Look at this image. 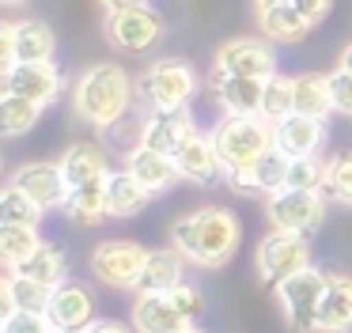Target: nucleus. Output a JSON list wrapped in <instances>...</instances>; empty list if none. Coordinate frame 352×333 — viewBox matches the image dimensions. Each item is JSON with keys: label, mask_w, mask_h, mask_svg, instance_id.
I'll return each instance as SVG.
<instances>
[{"label": "nucleus", "mask_w": 352, "mask_h": 333, "mask_svg": "<svg viewBox=\"0 0 352 333\" xmlns=\"http://www.w3.org/2000/svg\"><path fill=\"white\" fill-rule=\"evenodd\" d=\"M4 4H8V8H16V4H23V0H4Z\"/></svg>", "instance_id": "nucleus-46"}, {"label": "nucleus", "mask_w": 352, "mask_h": 333, "mask_svg": "<svg viewBox=\"0 0 352 333\" xmlns=\"http://www.w3.org/2000/svg\"><path fill=\"white\" fill-rule=\"evenodd\" d=\"M216 151L228 174L250 171L265 151L276 148V125L261 114H228L220 125L212 129Z\"/></svg>", "instance_id": "nucleus-3"}, {"label": "nucleus", "mask_w": 352, "mask_h": 333, "mask_svg": "<svg viewBox=\"0 0 352 333\" xmlns=\"http://www.w3.org/2000/svg\"><path fill=\"white\" fill-rule=\"evenodd\" d=\"M269 224L273 231H288V235H314L326 219V197L318 189H280L269 197L265 204Z\"/></svg>", "instance_id": "nucleus-7"}, {"label": "nucleus", "mask_w": 352, "mask_h": 333, "mask_svg": "<svg viewBox=\"0 0 352 333\" xmlns=\"http://www.w3.org/2000/svg\"><path fill=\"white\" fill-rule=\"evenodd\" d=\"M322 140H326V125H322V118H307V114H288L284 121H276V148H280L288 159L318 155Z\"/></svg>", "instance_id": "nucleus-18"}, {"label": "nucleus", "mask_w": 352, "mask_h": 333, "mask_svg": "<svg viewBox=\"0 0 352 333\" xmlns=\"http://www.w3.org/2000/svg\"><path fill=\"white\" fill-rule=\"evenodd\" d=\"M170 242H175V250L186 261H197L205 269H220L239 250V219L231 208L208 204V208H197L178 219L170 227Z\"/></svg>", "instance_id": "nucleus-1"}, {"label": "nucleus", "mask_w": 352, "mask_h": 333, "mask_svg": "<svg viewBox=\"0 0 352 333\" xmlns=\"http://www.w3.org/2000/svg\"><path fill=\"white\" fill-rule=\"evenodd\" d=\"M72 106H76L80 121L95 129H114L118 121L129 114L133 106V80L122 65H91L84 76L76 80V91H72Z\"/></svg>", "instance_id": "nucleus-2"}, {"label": "nucleus", "mask_w": 352, "mask_h": 333, "mask_svg": "<svg viewBox=\"0 0 352 333\" xmlns=\"http://www.w3.org/2000/svg\"><path fill=\"white\" fill-rule=\"evenodd\" d=\"M8 272L27 277V280H38V284H46V288H57V284H65V277H69V261H65V250L61 246L42 242L27 261H19L16 269H8Z\"/></svg>", "instance_id": "nucleus-25"}, {"label": "nucleus", "mask_w": 352, "mask_h": 333, "mask_svg": "<svg viewBox=\"0 0 352 333\" xmlns=\"http://www.w3.org/2000/svg\"><path fill=\"white\" fill-rule=\"evenodd\" d=\"M102 30H107V42L114 45V50H122V53H148V50H155V45L163 42L167 23H163V15L155 12V8L140 4V8L107 12Z\"/></svg>", "instance_id": "nucleus-6"}, {"label": "nucleus", "mask_w": 352, "mask_h": 333, "mask_svg": "<svg viewBox=\"0 0 352 333\" xmlns=\"http://www.w3.org/2000/svg\"><path fill=\"white\" fill-rule=\"evenodd\" d=\"M254 4H258V12H261V8H276V4H292V0H254Z\"/></svg>", "instance_id": "nucleus-45"}, {"label": "nucleus", "mask_w": 352, "mask_h": 333, "mask_svg": "<svg viewBox=\"0 0 352 333\" xmlns=\"http://www.w3.org/2000/svg\"><path fill=\"white\" fill-rule=\"evenodd\" d=\"M65 216L76 219V224H99L102 216H110L107 204V178L84 182V186H69V197H65Z\"/></svg>", "instance_id": "nucleus-24"}, {"label": "nucleus", "mask_w": 352, "mask_h": 333, "mask_svg": "<svg viewBox=\"0 0 352 333\" xmlns=\"http://www.w3.org/2000/svg\"><path fill=\"white\" fill-rule=\"evenodd\" d=\"M4 91L19 98H31L38 106H50L61 95V72L54 61H19L4 72Z\"/></svg>", "instance_id": "nucleus-11"}, {"label": "nucleus", "mask_w": 352, "mask_h": 333, "mask_svg": "<svg viewBox=\"0 0 352 333\" xmlns=\"http://www.w3.org/2000/svg\"><path fill=\"white\" fill-rule=\"evenodd\" d=\"M54 30L42 19H23L16 23V65L19 61H54Z\"/></svg>", "instance_id": "nucleus-30"}, {"label": "nucleus", "mask_w": 352, "mask_h": 333, "mask_svg": "<svg viewBox=\"0 0 352 333\" xmlns=\"http://www.w3.org/2000/svg\"><path fill=\"white\" fill-rule=\"evenodd\" d=\"M50 295H54V288L38 284V280H27V277H16V272H8L0 299H4V314H12V310H34V314H46Z\"/></svg>", "instance_id": "nucleus-27"}, {"label": "nucleus", "mask_w": 352, "mask_h": 333, "mask_svg": "<svg viewBox=\"0 0 352 333\" xmlns=\"http://www.w3.org/2000/svg\"><path fill=\"white\" fill-rule=\"evenodd\" d=\"M288 114H296V80L292 76H269L265 95H261V118H269L276 125Z\"/></svg>", "instance_id": "nucleus-33"}, {"label": "nucleus", "mask_w": 352, "mask_h": 333, "mask_svg": "<svg viewBox=\"0 0 352 333\" xmlns=\"http://www.w3.org/2000/svg\"><path fill=\"white\" fill-rule=\"evenodd\" d=\"M148 201H152V189H148L133 171H110V174H107V204H110V216L129 219V216H137V212H144Z\"/></svg>", "instance_id": "nucleus-21"}, {"label": "nucleus", "mask_w": 352, "mask_h": 333, "mask_svg": "<svg viewBox=\"0 0 352 333\" xmlns=\"http://www.w3.org/2000/svg\"><path fill=\"white\" fill-rule=\"evenodd\" d=\"M38 246H42V239L34 227H0V261L8 265V269L27 261Z\"/></svg>", "instance_id": "nucleus-34"}, {"label": "nucleus", "mask_w": 352, "mask_h": 333, "mask_svg": "<svg viewBox=\"0 0 352 333\" xmlns=\"http://www.w3.org/2000/svg\"><path fill=\"white\" fill-rule=\"evenodd\" d=\"M329 91H333V110L352 118V72L337 68V72L329 76Z\"/></svg>", "instance_id": "nucleus-39"}, {"label": "nucleus", "mask_w": 352, "mask_h": 333, "mask_svg": "<svg viewBox=\"0 0 352 333\" xmlns=\"http://www.w3.org/2000/svg\"><path fill=\"white\" fill-rule=\"evenodd\" d=\"M258 23H261V30H265V38H273V42H299V38L311 30V23L299 15L296 4L261 8V12H258Z\"/></svg>", "instance_id": "nucleus-29"}, {"label": "nucleus", "mask_w": 352, "mask_h": 333, "mask_svg": "<svg viewBox=\"0 0 352 333\" xmlns=\"http://www.w3.org/2000/svg\"><path fill=\"white\" fill-rule=\"evenodd\" d=\"M0 333H54V325H50L46 314H34V310H12V314H4Z\"/></svg>", "instance_id": "nucleus-37"}, {"label": "nucleus", "mask_w": 352, "mask_h": 333, "mask_svg": "<svg viewBox=\"0 0 352 333\" xmlns=\"http://www.w3.org/2000/svg\"><path fill=\"white\" fill-rule=\"evenodd\" d=\"M311 269V242L307 235H288V231H273L269 239H261L258 246V277L261 284L280 288L284 280H292L296 272Z\"/></svg>", "instance_id": "nucleus-8"}, {"label": "nucleus", "mask_w": 352, "mask_h": 333, "mask_svg": "<svg viewBox=\"0 0 352 333\" xmlns=\"http://www.w3.org/2000/svg\"><path fill=\"white\" fill-rule=\"evenodd\" d=\"M12 186L23 189L34 204L42 208H57L65 204L69 197V182H65V171L61 163H23L16 174H12Z\"/></svg>", "instance_id": "nucleus-13"}, {"label": "nucleus", "mask_w": 352, "mask_h": 333, "mask_svg": "<svg viewBox=\"0 0 352 333\" xmlns=\"http://www.w3.org/2000/svg\"><path fill=\"white\" fill-rule=\"evenodd\" d=\"M212 91H216V103L228 114H261L265 80H258V76H216Z\"/></svg>", "instance_id": "nucleus-20"}, {"label": "nucleus", "mask_w": 352, "mask_h": 333, "mask_svg": "<svg viewBox=\"0 0 352 333\" xmlns=\"http://www.w3.org/2000/svg\"><path fill=\"white\" fill-rule=\"evenodd\" d=\"M326 284H329V277L311 265V269L296 272L292 280H284V284L276 288L280 307H284V318H288V325L296 333H322L318 330V314H322V295H326Z\"/></svg>", "instance_id": "nucleus-5"}, {"label": "nucleus", "mask_w": 352, "mask_h": 333, "mask_svg": "<svg viewBox=\"0 0 352 333\" xmlns=\"http://www.w3.org/2000/svg\"><path fill=\"white\" fill-rule=\"evenodd\" d=\"M288 171H292V159L284 155L280 148L265 151V155L258 159V163L250 166V171H239V174H228L231 186L243 189V193H280V189H288Z\"/></svg>", "instance_id": "nucleus-17"}, {"label": "nucleus", "mask_w": 352, "mask_h": 333, "mask_svg": "<svg viewBox=\"0 0 352 333\" xmlns=\"http://www.w3.org/2000/svg\"><path fill=\"white\" fill-rule=\"evenodd\" d=\"M175 159H178L182 178L193 182V186H216V182L228 174L220 163V151H216V140L208 133H201V129H193V133L186 136V144L175 151Z\"/></svg>", "instance_id": "nucleus-12"}, {"label": "nucleus", "mask_w": 352, "mask_h": 333, "mask_svg": "<svg viewBox=\"0 0 352 333\" xmlns=\"http://www.w3.org/2000/svg\"><path fill=\"white\" fill-rule=\"evenodd\" d=\"M87 333H129V330H125L122 322H91Z\"/></svg>", "instance_id": "nucleus-42"}, {"label": "nucleus", "mask_w": 352, "mask_h": 333, "mask_svg": "<svg viewBox=\"0 0 352 333\" xmlns=\"http://www.w3.org/2000/svg\"><path fill=\"white\" fill-rule=\"evenodd\" d=\"M61 171H65V182H69V186H84V182L107 178L110 163H107V151H102L99 144L84 140V144H72L61 155Z\"/></svg>", "instance_id": "nucleus-23"}, {"label": "nucleus", "mask_w": 352, "mask_h": 333, "mask_svg": "<svg viewBox=\"0 0 352 333\" xmlns=\"http://www.w3.org/2000/svg\"><path fill=\"white\" fill-rule=\"evenodd\" d=\"M322 333H352V277H329L326 295H322V314H318Z\"/></svg>", "instance_id": "nucleus-22"}, {"label": "nucleus", "mask_w": 352, "mask_h": 333, "mask_svg": "<svg viewBox=\"0 0 352 333\" xmlns=\"http://www.w3.org/2000/svg\"><path fill=\"white\" fill-rule=\"evenodd\" d=\"M42 204H34L23 189H16L8 182L4 193H0V227H38L42 219Z\"/></svg>", "instance_id": "nucleus-31"}, {"label": "nucleus", "mask_w": 352, "mask_h": 333, "mask_svg": "<svg viewBox=\"0 0 352 333\" xmlns=\"http://www.w3.org/2000/svg\"><path fill=\"white\" fill-rule=\"evenodd\" d=\"M148 250L137 246L129 239H110L102 246H95L91 254V272L110 288H122V292H137L140 272H144Z\"/></svg>", "instance_id": "nucleus-9"}, {"label": "nucleus", "mask_w": 352, "mask_h": 333, "mask_svg": "<svg viewBox=\"0 0 352 333\" xmlns=\"http://www.w3.org/2000/svg\"><path fill=\"white\" fill-rule=\"evenodd\" d=\"M182 333H201V330H193V325H190V330H182Z\"/></svg>", "instance_id": "nucleus-48"}, {"label": "nucleus", "mask_w": 352, "mask_h": 333, "mask_svg": "<svg viewBox=\"0 0 352 333\" xmlns=\"http://www.w3.org/2000/svg\"><path fill=\"white\" fill-rule=\"evenodd\" d=\"M292 4L299 8V15H303L311 27H318L322 19L329 15V8H333V0H292Z\"/></svg>", "instance_id": "nucleus-40"}, {"label": "nucleus", "mask_w": 352, "mask_h": 333, "mask_svg": "<svg viewBox=\"0 0 352 333\" xmlns=\"http://www.w3.org/2000/svg\"><path fill=\"white\" fill-rule=\"evenodd\" d=\"M326 171L329 163H322L318 155H307V159H292V171H288V186L292 189H326Z\"/></svg>", "instance_id": "nucleus-35"}, {"label": "nucleus", "mask_w": 352, "mask_h": 333, "mask_svg": "<svg viewBox=\"0 0 352 333\" xmlns=\"http://www.w3.org/2000/svg\"><path fill=\"white\" fill-rule=\"evenodd\" d=\"M91 292L76 280H65V284L54 288L50 295V307H46V318L54 325V333H65V330H87L91 325Z\"/></svg>", "instance_id": "nucleus-14"}, {"label": "nucleus", "mask_w": 352, "mask_h": 333, "mask_svg": "<svg viewBox=\"0 0 352 333\" xmlns=\"http://www.w3.org/2000/svg\"><path fill=\"white\" fill-rule=\"evenodd\" d=\"M341 68H344V72H352V45H344V53H341Z\"/></svg>", "instance_id": "nucleus-44"}, {"label": "nucleus", "mask_w": 352, "mask_h": 333, "mask_svg": "<svg viewBox=\"0 0 352 333\" xmlns=\"http://www.w3.org/2000/svg\"><path fill=\"white\" fill-rule=\"evenodd\" d=\"M107 12H122V8H140V4H148V0H99Z\"/></svg>", "instance_id": "nucleus-43"}, {"label": "nucleus", "mask_w": 352, "mask_h": 333, "mask_svg": "<svg viewBox=\"0 0 352 333\" xmlns=\"http://www.w3.org/2000/svg\"><path fill=\"white\" fill-rule=\"evenodd\" d=\"M296 80V114H307V118H322L333 114V91H329V76L318 72H303L292 76Z\"/></svg>", "instance_id": "nucleus-28"}, {"label": "nucleus", "mask_w": 352, "mask_h": 333, "mask_svg": "<svg viewBox=\"0 0 352 333\" xmlns=\"http://www.w3.org/2000/svg\"><path fill=\"white\" fill-rule=\"evenodd\" d=\"M193 91H197V76L186 61L178 57H163L140 76V95L152 110H182L190 106Z\"/></svg>", "instance_id": "nucleus-4"}, {"label": "nucleus", "mask_w": 352, "mask_h": 333, "mask_svg": "<svg viewBox=\"0 0 352 333\" xmlns=\"http://www.w3.org/2000/svg\"><path fill=\"white\" fill-rule=\"evenodd\" d=\"M193 129H197V125H193V118H190L186 106H182V110H152L144 118V125H140V144L175 155Z\"/></svg>", "instance_id": "nucleus-15"}, {"label": "nucleus", "mask_w": 352, "mask_h": 333, "mask_svg": "<svg viewBox=\"0 0 352 333\" xmlns=\"http://www.w3.org/2000/svg\"><path fill=\"white\" fill-rule=\"evenodd\" d=\"M167 295L175 299V307L182 310V314L190 318V322H197V318H201V310H205V295H201V288L186 284V280H182V284H175Z\"/></svg>", "instance_id": "nucleus-38"}, {"label": "nucleus", "mask_w": 352, "mask_h": 333, "mask_svg": "<svg viewBox=\"0 0 352 333\" xmlns=\"http://www.w3.org/2000/svg\"><path fill=\"white\" fill-rule=\"evenodd\" d=\"M16 65V23H4L0 27V68L8 72Z\"/></svg>", "instance_id": "nucleus-41"}, {"label": "nucleus", "mask_w": 352, "mask_h": 333, "mask_svg": "<svg viewBox=\"0 0 352 333\" xmlns=\"http://www.w3.org/2000/svg\"><path fill=\"white\" fill-rule=\"evenodd\" d=\"M175 284H182V254L178 250H148L137 292H170Z\"/></svg>", "instance_id": "nucleus-26"}, {"label": "nucleus", "mask_w": 352, "mask_h": 333, "mask_svg": "<svg viewBox=\"0 0 352 333\" xmlns=\"http://www.w3.org/2000/svg\"><path fill=\"white\" fill-rule=\"evenodd\" d=\"M133 322H137L140 333H182L193 325L190 318L175 307V299H170L167 292L137 295V303H133Z\"/></svg>", "instance_id": "nucleus-16"}, {"label": "nucleus", "mask_w": 352, "mask_h": 333, "mask_svg": "<svg viewBox=\"0 0 352 333\" xmlns=\"http://www.w3.org/2000/svg\"><path fill=\"white\" fill-rule=\"evenodd\" d=\"M322 193L337 197V201L352 204V151L329 159V171H326V189Z\"/></svg>", "instance_id": "nucleus-36"}, {"label": "nucleus", "mask_w": 352, "mask_h": 333, "mask_svg": "<svg viewBox=\"0 0 352 333\" xmlns=\"http://www.w3.org/2000/svg\"><path fill=\"white\" fill-rule=\"evenodd\" d=\"M38 114H42L38 103L19 98V95H8V91H4V98H0V133H4V136L31 133V125L38 121Z\"/></svg>", "instance_id": "nucleus-32"}, {"label": "nucleus", "mask_w": 352, "mask_h": 333, "mask_svg": "<svg viewBox=\"0 0 352 333\" xmlns=\"http://www.w3.org/2000/svg\"><path fill=\"white\" fill-rule=\"evenodd\" d=\"M65 333H87V330H65Z\"/></svg>", "instance_id": "nucleus-47"}, {"label": "nucleus", "mask_w": 352, "mask_h": 333, "mask_svg": "<svg viewBox=\"0 0 352 333\" xmlns=\"http://www.w3.org/2000/svg\"><path fill=\"white\" fill-rule=\"evenodd\" d=\"M216 76H276V53L261 38H231L216 50Z\"/></svg>", "instance_id": "nucleus-10"}, {"label": "nucleus", "mask_w": 352, "mask_h": 333, "mask_svg": "<svg viewBox=\"0 0 352 333\" xmlns=\"http://www.w3.org/2000/svg\"><path fill=\"white\" fill-rule=\"evenodd\" d=\"M125 171L137 174V178L144 182L152 193H163V189H170L178 178H182V171H178V159L167 155V151L148 148V144H137V148L129 151V159H125Z\"/></svg>", "instance_id": "nucleus-19"}]
</instances>
